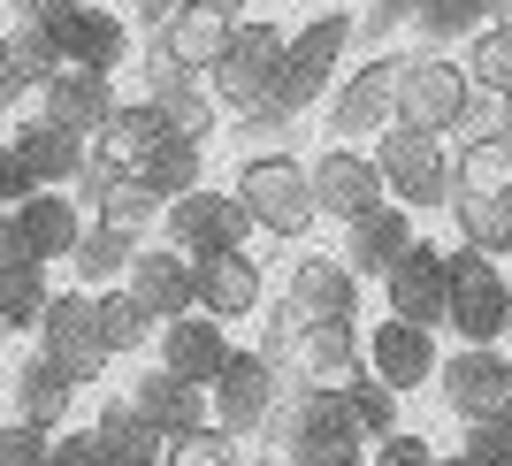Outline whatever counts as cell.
<instances>
[{"label": "cell", "instance_id": "f1b7e54d", "mask_svg": "<svg viewBox=\"0 0 512 466\" xmlns=\"http://www.w3.org/2000/svg\"><path fill=\"white\" fill-rule=\"evenodd\" d=\"M16 230H23V253L46 260V268H62L69 253H77V237L92 230V207L77 199V191H31L16 207Z\"/></svg>", "mask_w": 512, "mask_h": 466}, {"label": "cell", "instance_id": "83f0119b", "mask_svg": "<svg viewBox=\"0 0 512 466\" xmlns=\"http://www.w3.org/2000/svg\"><path fill=\"white\" fill-rule=\"evenodd\" d=\"M123 398L138 405L161 436H184V428H207V421H214V413H207V390H199V382H184V375H169L161 360H130Z\"/></svg>", "mask_w": 512, "mask_h": 466}, {"label": "cell", "instance_id": "7dc6e473", "mask_svg": "<svg viewBox=\"0 0 512 466\" xmlns=\"http://www.w3.org/2000/svg\"><path fill=\"white\" fill-rule=\"evenodd\" d=\"M23 230H16V214H0V276H8V268H23Z\"/></svg>", "mask_w": 512, "mask_h": 466}, {"label": "cell", "instance_id": "7c38bea8", "mask_svg": "<svg viewBox=\"0 0 512 466\" xmlns=\"http://www.w3.org/2000/svg\"><path fill=\"white\" fill-rule=\"evenodd\" d=\"M436 398L459 428L467 421H512V352L505 344H459L436 367Z\"/></svg>", "mask_w": 512, "mask_h": 466}, {"label": "cell", "instance_id": "8fae6325", "mask_svg": "<svg viewBox=\"0 0 512 466\" xmlns=\"http://www.w3.org/2000/svg\"><path fill=\"white\" fill-rule=\"evenodd\" d=\"M31 344H39L62 375H77L85 390H100V382L115 375V352H107V337H100V291H85V283H62V291H54V306H46Z\"/></svg>", "mask_w": 512, "mask_h": 466}, {"label": "cell", "instance_id": "44dd1931", "mask_svg": "<svg viewBox=\"0 0 512 466\" xmlns=\"http://www.w3.org/2000/svg\"><path fill=\"white\" fill-rule=\"evenodd\" d=\"M230 352H237V329L192 306V314H176V321H161V329H153V352H146V360H161L169 375L214 390V375L230 367Z\"/></svg>", "mask_w": 512, "mask_h": 466}, {"label": "cell", "instance_id": "f546056e", "mask_svg": "<svg viewBox=\"0 0 512 466\" xmlns=\"http://www.w3.org/2000/svg\"><path fill=\"white\" fill-rule=\"evenodd\" d=\"M92 436H100V466H161V451H169V436H161L123 390H100V405H92Z\"/></svg>", "mask_w": 512, "mask_h": 466}, {"label": "cell", "instance_id": "ffe728a7", "mask_svg": "<svg viewBox=\"0 0 512 466\" xmlns=\"http://www.w3.org/2000/svg\"><path fill=\"white\" fill-rule=\"evenodd\" d=\"M268 298H276V283H268V260H260L253 245H245V253H207L199 260V314L245 329V321L268 314Z\"/></svg>", "mask_w": 512, "mask_h": 466}, {"label": "cell", "instance_id": "1f68e13d", "mask_svg": "<svg viewBox=\"0 0 512 466\" xmlns=\"http://www.w3.org/2000/svg\"><path fill=\"white\" fill-rule=\"evenodd\" d=\"M245 16H214V8H192V0H184V8H176L169 23H161V31H153V46H161V54H169V62H184V69H199V77H207L214 69V54H222V46H230V31Z\"/></svg>", "mask_w": 512, "mask_h": 466}, {"label": "cell", "instance_id": "680465c9", "mask_svg": "<svg viewBox=\"0 0 512 466\" xmlns=\"http://www.w3.org/2000/svg\"><path fill=\"white\" fill-rule=\"evenodd\" d=\"M337 8H360V0H337Z\"/></svg>", "mask_w": 512, "mask_h": 466}, {"label": "cell", "instance_id": "f907efd6", "mask_svg": "<svg viewBox=\"0 0 512 466\" xmlns=\"http://www.w3.org/2000/svg\"><path fill=\"white\" fill-rule=\"evenodd\" d=\"M192 8H214V16H245L253 0H192Z\"/></svg>", "mask_w": 512, "mask_h": 466}, {"label": "cell", "instance_id": "ba28073f", "mask_svg": "<svg viewBox=\"0 0 512 466\" xmlns=\"http://www.w3.org/2000/svg\"><path fill=\"white\" fill-rule=\"evenodd\" d=\"M375 161H383V191L413 214H444L451 191H459V176H451V138H436V130L390 123L383 138H375Z\"/></svg>", "mask_w": 512, "mask_h": 466}, {"label": "cell", "instance_id": "4316f807", "mask_svg": "<svg viewBox=\"0 0 512 466\" xmlns=\"http://www.w3.org/2000/svg\"><path fill=\"white\" fill-rule=\"evenodd\" d=\"M123 283H130V298H138L153 321H176V314H192V306H199V260L176 253V245H161V237L138 245V260H130Z\"/></svg>", "mask_w": 512, "mask_h": 466}, {"label": "cell", "instance_id": "ab89813d", "mask_svg": "<svg viewBox=\"0 0 512 466\" xmlns=\"http://www.w3.org/2000/svg\"><path fill=\"white\" fill-rule=\"evenodd\" d=\"M138 176H146L161 199H176V191L207 184V138H184V130H169V138H161V153H153Z\"/></svg>", "mask_w": 512, "mask_h": 466}, {"label": "cell", "instance_id": "91938a15", "mask_svg": "<svg viewBox=\"0 0 512 466\" xmlns=\"http://www.w3.org/2000/svg\"><path fill=\"white\" fill-rule=\"evenodd\" d=\"M0 23H8V0H0Z\"/></svg>", "mask_w": 512, "mask_h": 466}, {"label": "cell", "instance_id": "5bb4252c", "mask_svg": "<svg viewBox=\"0 0 512 466\" xmlns=\"http://www.w3.org/2000/svg\"><path fill=\"white\" fill-rule=\"evenodd\" d=\"M367 337V375H383L398 398H421L436 390V367H444V329H421L406 314H383L360 329Z\"/></svg>", "mask_w": 512, "mask_h": 466}, {"label": "cell", "instance_id": "f35d334b", "mask_svg": "<svg viewBox=\"0 0 512 466\" xmlns=\"http://www.w3.org/2000/svg\"><path fill=\"white\" fill-rule=\"evenodd\" d=\"M153 329L161 321L130 298V283H115V291H100V337H107V352H115V367H130V360H146L153 352Z\"/></svg>", "mask_w": 512, "mask_h": 466}, {"label": "cell", "instance_id": "30bf717a", "mask_svg": "<svg viewBox=\"0 0 512 466\" xmlns=\"http://www.w3.org/2000/svg\"><path fill=\"white\" fill-rule=\"evenodd\" d=\"M253 214H245V199H237L230 184H192V191H176L169 207H161V245H176V253H245L253 245Z\"/></svg>", "mask_w": 512, "mask_h": 466}, {"label": "cell", "instance_id": "e0dca14e", "mask_svg": "<svg viewBox=\"0 0 512 466\" xmlns=\"http://www.w3.org/2000/svg\"><path fill=\"white\" fill-rule=\"evenodd\" d=\"M138 92H146L161 115H169L184 138H207L214 146V130H222V107H214V92H207V77L199 69H184V62H169L161 46H138Z\"/></svg>", "mask_w": 512, "mask_h": 466}, {"label": "cell", "instance_id": "7bdbcfd3", "mask_svg": "<svg viewBox=\"0 0 512 466\" xmlns=\"http://www.w3.org/2000/svg\"><path fill=\"white\" fill-rule=\"evenodd\" d=\"M367 466H436V444H428L421 428H390L367 444Z\"/></svg>", "mask_w": 512, "mask_h": 466}, {"label": "cell", "instance_id": "d590c367", "mask_svg": "<svg viewBox=\"0 0 512 466\" xmlns=\"http://www.w3.org/2000/svg\"><path fill=\"white\" fill-rule=\"evenodd\" d=\"M0 62L16 69V85H23V100L62 69V46H54V31L46 23H31V16H8L0 23Z\"/></svg>", "mask_w": 512, "mask_h": 466}, {"label": "cell", "instance_id": "f5cc1de1", "mask_svg": "<svg viewBox=\"0 0 512 466\" xmlns=\"http://www.w3.org/2000/svg\"><path fill=\"white\" fill-rule=\"evenodd\" d=\"M8 360H16V352H0V413H8Z\"/></svg>", "mask_w": 512, "mask_h": 466}, {"label": "cell", "instance_id": "ac0fdd59", "mask_svg": "<svg viewBox=\"0 0 512 466\" xmlns=\"http://www.w3.org/2000/svg\"><path fill=\"white\" fill-rule=\"evenodd\" d=\"M314 191H321V222H337V230L390 199L375 146H344V138H329V146L314 153Z\"/></svg>", "mask_w": 512, "mask_h": 466}, {"label": "cell", "instance_id": "681fc988", "mask_svg": "<svg viewBox=\"0 0 512 466\" xmlns=\"http://www.w3.org/2000/svg\"><path fill=\"white\" fill-rule=\"evenodd\" d=\"M62 8H77V0H8V16H31V23H54Z\"/></svg>", "mask_w": 512, "mask_h": 466}, {"label": "cell", "instance_id": "d6a6232c", "mask_svg": "<svg viewBox=\"0 0 512 466\" xmlns=\"http://www.w3.org/2000/svg\"><path fill=\"white\" fill-rule=\"evenodd\" d=\"M451 230L459 245L512 268V191H451Z\"/></svg>", "mask_w": 512, "mask_h": 466}, {"label": "cell", "instance_id": "9f6ffc18", "mask_svg": "<svg viewBox=\"0 0 512 466\" xmlns=\"http://www.w3.org/2000/svg\"><path fill=\"white\" fill-rule=\"evenodd\" d=\"M0 352H16V337H8V329H0Z\"/></svg>", "mask_w": 512, "mask_h": 466}, {"label": "cell", "instance_id": "4dcf8cb0", "mask_svg": "<svg viewBox=\"0 0 512 466\" xmlns=\"http://www.w3.org/2000/svg\"><path fill=\"white\" fill-rule=\"evenodd\" d=\"M77 199L92 207V222H107V230H130V237H161V191L146 184V176H92L77 184Z\"/></svg>", "mask_w": 512, "mask_h": 466}, {"label": "cell", "instance_id": "60d3db41", "mask_svg": "<svg viewBox=\"0 0 512 466\" xmlns=\"http://www.w3.org/2000/svg\"><path fill=\"white\" fill-rule=\"evenodd\" d=\"M344 405H352V421H360L367 444H375V436H390V428H406V398H398L383 375H360L352 390H344Z\"/></svg>", "mask_w": 512, "mask_h": 466}, {"label": "cell", "instance_id": "836d02e7", "mask_svg": "<svg viewBox=\"0 0 512 466\" xmlns=\"http://www.w3.org/2000/svg\"><path fill=\"white\" fill-rule=\"evenodd\" d=\"M138 245H146V237H130V230H107V222H92V230L77 237V253L62 260V276H69V283H85V291H115V283L130 276Z\"/></svg>", "mask_w": 512, "mask_h": 466}, {"label": "cell", "instance_id": "3957f363", "mask_svg": "<svg viewBox=\"0 0 512 466\" xmlns=\"http://www.w3.org/2000/svg\"><path fill=\"white\" fill-rule=\"evenodd\" d=\"M474 107H482V92L451 46H398V123L406 130L451 138L474 123Z\"/></svg>", "mask_w": 512, "mask_h": 466}, {"label": "cell", "instance_id": "52a82bcc", "mask_svg": "<svg viewBox=\"0 0 512 466\" xmlns=\"http://www.w3.org/2000/svg\"><path fill=\"white\" fill-rule=\"evenodd\" d=\"M283 352H268V344H237L230 352V367L214 375V390H207V413H214V428H230L237 444L245 436H268V428L283 421Z\"/></svg>", "mask_w": 512, "mask_h": 466}, {"label": "cell", "instance_id": "cb8c5ba5", "mask_svg": "<svg viewBox=\"0 0 512 466\" xmlns=\"http://www.w3.org/2000/svg\"><path fill=\"white\" fill-rule=\"evenodd\" d=\"M169 115L146 100V92H123V107L100 123V138H92V176H138L161 153V138H169Z\"/></svg>", "mask_w": 512, "mask_h": 466}, {"label": "cell", "instance_id": "bcb514c9", "mask_svg": "<svg viewBox=\"0 0 512 466\" xmlns=\"http://www.w3.org/2000/svg\"><path fill=\"white\" fill-rule=\"evenodd\" d=\"M31 191H39V184H31V169H23V153L0 138V214H16Z\"/></svg>", "mask_w": 512, "mask_h": 466}, {"label": "cell", "instance_id": "ee69618b", "mask_svg": "<svg viewBox=\"0 0 512 466\" xmlns=\"http://www.w3.org/2000/svg\"><path fill=\"white\" fill-rule=\"evenodd\" d=\"M459 451L474 466H512V421H467L459 428Z\"/></svg>", "mask_w": 512, "mask_h": 466}, {"label": "cell", "instance_id": "e575fe53", "mask_svg": "<svg viewBox=\"0 0 512 466\" xmlns=\"http://www.w3.org/2000/svg\"><path fill=\"white\" fill-rule=\"evenodd\" d=\"M54 291H62V276H54L46 260L8 268V276H0V329H8L16 344H31V337H39V321H46V306H54Z\"/></svg>", "mask_w": 512, "mask_h": 466}, {"label": "cell", "instance_id": "277c9868", "mask_svg": "<svg viewBox=\"0 0 512 466\" xmlns=\"http://www.w3.org/2000/svg\"><path fill=\"white\" fill-rule=\"evenodd\" d=\"M283 46H291V23H276V16H245V23L230 31V46L214 54V69H207L214 107H222V115H237L245 130L260 123V107H268V92H276Z\"/></svg>", "mask_w": 512, "mask_h": 466}, {"label": "cell", "instance_id": "816d5d0a", "mask_svg": "<svg viewBox=\"0 0 512 466\" xmlns=\"http://www.w3.org/2000/svg\"><path fill=\"white\" fill-rule=\"evenodd\" d=\"M283 466H367V459H283Z\"/></svg>", "mask_w": 512, "mask_h": 466}, {"label": "cell", "instance_id": "6f0895ef", "mask_svg": "<svg viewBox=\"0 0 512 466\" xmlns=\"http://www.w3.org/2000/svg\"><path fill=\"white\" fill-rule=\"evenodd\" d=\"M505 352H512V321H505Z\"/></svg>", "mask_w": 512, "mask_h": 466}, {"label": "cell", "instance_id": "8d00e7d4", "mask_svg": "<svg viewBox=\"0 0 512 466\" xmlns=\"http://www.w3.org/2000/svg\"><path fill=\"white\" fill-rule=\"evenodd\" d=\"M451 176L459 191H512V138L505 130H467L459 146H451Z\"/></svg>", "mask_w": 512, "mask_h": 466}, {"label": "cell", "instance_id": "94428289", "mask_svg": "<svg viewBox=\"0 0 512 466\" xmlns=\"http://www.w3.org/2000/svg\"><path fill=\"white\" fill-rule=\"evenodd\" d=\"M107 8H123V0H107Z\"/></svg>", "mask_w": 512, "mask_h": 466}, {"label": "cell", "instance_id": "c3c4849f", "mask_svg": "<svg viewBox=\"0 0 512 466\" xmlns=\"http://www.w3.org/2000/svg\"><path fill=\"white\" fill-rule=\"evenodd\" d=\"M23 107H31V100H23V85H16V69L0 62V123H16Z\"/></svg>", "mask_w": 512, "mask_h": 466}, {"label": "cell", "instance_id": "6da1fadb", "mask_svg": "<svg viewBox=\"0 0 512 466\" xmlns=\"http://www.w3.org/2000/svg\"><path fill=\"white\" fill-rule=\"evenodd\" d=\"M352 39H360V8H321V16L291 23V46H283V69H276V92H268V107H260L253 130H283L299 123V115H314L329 92H337L344 62H352Z\"/></svg>", "mask_w": 512, "mask_h": 466}, {"label": "cell", "instance_id": "db71d44e", "mask_svg": "<svg viewBox=\"0 0 512 466\" xmlns=\"http://www.w3.org/2000/svg\"><path fill=\"white\" fill-rule=\"evenodd\" d=\"M436 466H474V459H467V451H436Z\"/></svg>", "mask_w": 512, "mask_h": 466}, {"label": "cell", "instance_id": "9c48e42d", "mask_svg": "<svg viewBox=\"0 0 512 466\" xmlns=\"http://www.w3.org/2000/svg\"><path fill=\"white\" fill-rule=\"evenodd\" d=\"M360 291L367 283L344 268L337 245H299L276 298H268V314L276 321H360Z\"/></svg>", "mask_w": 512, "mask_h": 466}, {"label": "cell", "instance_id": "4fadbf2b", "mask_svg": "<svg viewBox=\"0 0 512 466\" xmlns=\"http://www.w3.org/2000/svg\"><path fill=\"white\" fill-rule=\"evenodd\" d=\"M505 321H512V268L459 245L451 253V321L444 329L459 344H505Z\"/></svg>", "mask_w": 512, "mask_h": 466}, {"label": "cell", "instance_id": "9a60e30c", "mask_svg": "<svg viewBox=\"0 0 512 466\" xmlns=\"http://www.w3.org/2000/svg\"><path fill=\"white\" fill-rule=\"evenodd\" d=\"M46 31H54V46H62V62L107 69V77H123V69L138 62V46H146L138 23H130L123 8H107V0H77V8H62Z\"/></svg>", "mask_w": 512, "mask_h": 466}, {"label": "cell", "instance_id": "74e56055", "mask_svg": "<svg viewBox=\"0 0 512 466\" xmlns=\"http://www.w3.org/2000/svg\"><path fill=\"white\" fill-rule=\"evenodd\" d=\"M459 62H467V77H474L482 100H512V16H490L467 46H459Z\"/></svg>", "mask_w": 512, "mask_h": 466}, {"label": "cell", "instance_id": "7a4b0ae2", "mask_svg": "<svg viewBox=\"0 0 512 466\" xmlns=\"http://www.w3.org/2000/svg\"><path fill=\"white\" fill-rule=\"evenodd\" d=\"M230 191L245 199V214L268 245H314L321 191H314V161H299L291 146H253L230 169Z\"/></svg>", "mask_w": 512, "mask_h": 466}, {"label": "cell", "instance_id": "d6986e66", "mask_svg": "<svg viewBox=\"0 0 512 466\" xmlns=\"http://www.w3.org/2000/svg\"><path fill=\"white\" fill-rule=\"evenodd\" d=\"M421 245V214L413 207H398V199H383V207H367L360 222H344L337 230V253H344V268L360 283H383L398 260Z\"/></svg>", "mask_w": 512, "mask_h": 466}, {"label": "cell", "instance_id": "603a6c76", "mask_svg": "<svg viewBox=\"0 0 512 466\" xmlns=\"http://www.w3.org/2000/svg\"><path fill=\"white\" fill-rule=\"evenodd\" d=\"M383 306L406 314V321H421V329H444L451 321V253L436 237H421V245L383 276Z\"/></svg>", "mask_w": 512, "mask_h": 466}, {"label": "cell", "instance_id": "2e32d148", "mask_svg": "<svg viewBox=\"0 0 512 466\" xmlns=\"http://www.w3.org/2000/svg\"><path fill=\"white\" fill-rule=\"evenodd\" d=\"M276 444L283 459H367V436L352 421L344 390H306V382H299V405L276 421Z\"/></svg>", "mask_w": 512, "mask_h": 466}, {"label": "cell", "instance_id": "484cf974", "mask_svg": "<svg viewBox=\"0 0 512 466\" xmlns=\"http://www.w3.org/2000/svg\"><path fill=\"white\" fill-rule=\"evenodd\" d=\"M77 398H85V382L62 375L39 344H23L16 360H8V413H23V421H39V428H69L77 421Z\"/></svg>", "mask_w": 512, "mask_h": 466}, {"label": "cell", "instance_id": "11a10c76", "mask_svg": "<svg viewBox=\"0 0 512 466\" xmlns=\"http://www.w3.org/2000/svg\"><path fill=\"white\" fill-rule=\"evenodd\" d=\"M497 130H505V138H512V100H497Z\"/></svg>", "mask_w": 512, "mask_h": 466}, {"label": "cell", "instance_id": "b9f144b4", "mask_svg": "<svg viewBox=\"0 0 512 466\" xmlns=\"http://www.w3.org/2000/svg\"><path fill=\"white\" fill-rule=\"evenodd\" d=\"M54 451V428L23 421V413H0V466H46Z\"/></svg>", "mask_w": 512, "mask_h": 466}, {"label": "cell", "instance_id": "5b68a950", "mask_svg": "<svg viewBox=\"0 0 512 466\" xmlns=\"http://www.w3.org/2000/svg\"><path fill=\"white\" fill-rule=\"evenodd\" d=\"M260 344L283 352V367H291L306 390H352V382L367 375L360 321H276V314H260Z\"/></svg>", "mask_w": 512, "mask_h": 466}, {"label": "cell", "instance_id": "f6af8a7d", "mask_svg": "<svg viewBox=\"0 0 512 466\" xmlns=\"http://www.w3.org/2000/svg\"><path fill=\"white\" fill-rule=\"evenodd\" d=\"M46 466H100V436H92V421L54 428V451H46Z\"/></svg>", "mask_w": 512, "mask_h": 466}, {"label": "cell", "instance_id": "7402d4cb", "mask_svg": "<svg viewBox=\"0 0 512 466\" xmlns=\"http://www.w3.org/2000/svg\"><path fill=\"white\" fill-rule=\"evenodd\" d=\"M115 107H123V85H115L107 69H77V62H62L39 92H31V115L77 130V138H100V123L115 115Z\"/></svg>", "mask_w": 512, "mask_h": 466}, {"label": "cell", "instance_id": "8992f818", "mask_svg": "<svg viewBox=\"0 0 512 466\" xmlns=\"http://www.w3.org/2000/svg\"><path fill=\"white\" fill-rule=\"evenodd\" d=\"M390 123H398V46L352 54L344 77H337V92L321 100V130L344 138V146H375Z\"/></svg>", "mask_w": 512, "mask_h": 466}, {"label": "cell", "instance_id": "d4e9b609", "mask_svg": "<svg viewBox=\"0 0 512 466\" xmlns=\"http://www.w3.org/2000/svg\"><path fill=\"white\" fill-rule=\"evenodd\" d=\"M8 146L23 153V169H31V184H39V191H77V184H85V169H92V138L46 123V115H31V107L8 123Z\"/></svg>", "mask_w": 512, "mask_h": 466}]
</instances>
